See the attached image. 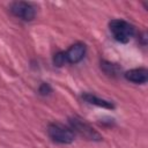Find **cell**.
Segmentation results:
<instances>
[{
  "label": "cell",
  "instance_id": "cell-2",
  "mask_svg": "<svg viewBox=\"0 0 148 148\" xmlns=\"http://www.w3.org/2000/svg\"><path fill=\"white\" fill-rule=\"evenodd\" d=\"M47 134L54 142L65 145L73 142L75 138L74 131L61 124H50L47 127Z\"/></svg>",
  "mask_w": 148,
  "mask_h": 148
},
{
  "label": "cell",
  "instance_id": "cell-1",
  "mask_svg": "<svg viewBox=\"0 0 148 148\" xmlns=\"http://www.w3.org/2000/svg\"><path fill=\"white\" fill-rule=\"evenodd\" d=\"M109 28L113 38L120 43H127L134 32L133 25L124 20H112L109 23Z\"/></svg>",
  "mask_w": 148,
  "mask_h": 148
},
{
  "label": "cell",
  "instance_id": "cell-4",
  "mask_svg": "<svg viewBox=\"0 0 148 148\" xmlns=\"http://www.w3.org/2000/svg\"><path fill=\"white\" fill-rule=\"evenodd\" d=\"M10 12L14 16H16L23 21H31V20H34V17L36 15L35 7L31 3L24 2V1L14 2L10 6Z\"/></svg>",
  "mask_w": 148,
  "mask_h": 148
},
{
  "label": "cell",
  "instance_id": "cell-5",
  "mask_svg": "<svg viewBox=\"0 0 148 148\" xmlns=\"http://www.w3.org/2000/svg\"><path fill=\"white\" fill-rule=\"evenodd\" d=\"M84 54H86V45L83 43H75L65 52L66 61L69 64H77L83 59Z\"/></svg>",
  "mask_w": 148,
  "mask_h": 148
},
{
  "label": "cell",
  "instance_id": "cell-3",
  "mask_svg": "<svg viewBox=\"0 0 148 148\" xmlns=\"http://www.w3.org/2000/svg\"><path fill=\"white\" fill-rule=\"evenodd\" d=\"M69 124L72 130H74L75 132H77L80 135H82L83 138L88 139V140H92V141H99L102 139V136L99 135V133H97L88 123H86L84 120L80 119V118H71L69 119Z\"/></svg>",
  "mask_w": 148,
  "mask_h": 148
},
{
  "label": "cell",
  "instance_id": "cell-7",
  "mask_svg": "<svg viewBox=\"0 0 148 148\" xmlns=\"http://www.w3.org/2000/svg\"><path fill=\"white\" fill-rule=\"evenodd\" d=\"M82 99H84L89 104H94V105H97V106H101V108H105V109H113L114 108V105L111 102L105 101V99H101V98L96 97L95 95H91V94H88V92L82 95Z\"/></svg>",
  "mask_w": 148,
  "mask_h": 148
},
{
  "label": "cell",
  "instance_id": "cell-6",
  "mask_svg": "<svg viewBox=\"0 0 148 148\" xmlns=\"http://www.w3.org/2000/svg\"><path fill=\"white\" fill-rule=\"evenodd\" d=\"M125 77H126V80H128L133 83L142 84V83H146L148 80V72L146 68H134V69L126 72Z\"/></svg>",
  "mask_w": 148,
  "mask_h": 148
},
{
  "label": "cell",
  "instance_id": "cell-8",
  "mask_svg": "<svg viewBox=\"0 0 148 148\" xmlns=\"http://www.w3.org/2000/svg\"><path fill=\"white\" fill-rule=\"evenodd\" d=\"M66 62V57H65V52H58L54 54L53 57V64L58 67H61Z\"/></svg>",
  "mask_w": 148,
  "mask_h": 148
},
{
  "label": "cell",
  "instance_id": "cell-9",
  "mask_svg": "<svg viewBox=\"0 0 148 148\" xmlns=\"http://www.w3.org/2000/svg\"><path fill=\"white\" fill-rule=\"evenodd\" d=\"M51 92V87L47 84V83H43L40 87H39V94L40 95H49Z\"/></svg>",
  "mask_w": 148,
  "mask_h": 148
}]
</instances>
